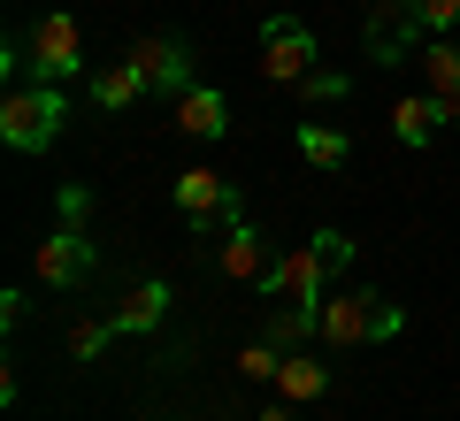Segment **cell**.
Returning <instances> with one entry per match:
<instances>
[{"instance_id":"1","label":"cell","mask_w":460,"mask_h":421,"mask_svg":"<svg viewBox=\"0 0 460 421\" xmlns=\"http://www.w3.org/2000/svg\"><path fill=\"white\" fill-rule=\"evenodd\" d=\"M345 260H353V238H345V230H314L307 245H292V253L269 260L261 292L269 299H292V307H323V276L345 268Z\"/></svg>"},{"instance_id":"2","label":"cell","mask_w":460,"mask_h":421,"mask_svg":"<svg viewBox=\"0 0 460 421\" xmlns=\"http://www.w3.org/2000/svg\"><path fill=\"white\" fill-rule=\"evenodd\" d=\"M62 115H69V100H62V84H16V92L0 100V138L16 153H47L54 138H62Z\"/></svg>"},{"instance_id":"3","label":"cell","mask_w":460,"mask_h":421,"mask_svg":"<svg viewBox=\"0 0 460 421\" xmlns=\"http://www.w3.org/2000/svg\"><path fill=\"white\" fill-rule=\"evenodd\" d=\"M323 338L330 345H384V338H399V307L384 292H338V299H323Z\"/></svg>"},{"instance_id":"4","label":"cell","mask_w":460,"mask_h":421,"mask_svg":"<svg viewBox=\"0 0 460 421\" xmlns=\"http://www.w3.org/2000/svg\"><path fill=\"white\" fill-rule=\"evenodd\" d=\"M31 69H39L47 84L84 77V31H77V16H69V8H47V16L31 23Z\"/></svg>"},{"instance_id":"5","label":"cell","mask_w":460,"mask_h":421,"mask_svg":"<svg viewBox=\"0 0 460 421\" xmlns=\"http://www.w3.org/2000/svg\"><path fill=\"white\" fill-rule=\"evenodd\" d=\"M169 192H177V215H184L192 230H230V223H246V215H238V184L215 177V169H184Z\"/></svg>"},{"instance_id":"6","label":"cell","mask_w":460,"mask_h":421,"mask_svg":"<svg viewBox=\"0 0 460 421\" xmlns=\"http://www.w3.org/2000/svg\"><path fill=\"white\" fill-rule=\"evenodd\" d=\"M93 260H100V245L84 238L77 223H62V230H47V245L31 253V276L47 284V292H77L84 276H93Z\"/></svg>"},{"instance_id":"7","label":"cell","mask_w":460,"mask_h":421,"mask_svg":"<svg viewBox=\"0 0 460 421\" xmlns=\"http://www.w3.org/2000/svg\"><path fill=\"white\" fill-rule=\"evenodd\" d=\"M307 69H314V31L292 23V16H269V31H261V77L269 84H299Z\"/></svg>"},{"instance_id":"8","label":"cell","mask_w":460,"mask_h":421,"mask_svg":"<svg viewBox=\"0 0 460 421\" xmlns=\"http://www.w3.org/2000/svg\"><path fill=\"white\" fill-rule=\"evenodd\" d=\"M131 62H138V77L154 84V92H192V47H184V39H162V31H146V39H131Z\"/></svg>"},{"instance_id":"9","label":"cell","mask_w":460,"mask_h":421,"mask_svg":"<svg viewBox=\"0 0 460 421\" xmlns=\"http://www.w3.org/2000/svg\"><path fill=\"white\" fill-rule=\"evenodd\" d=\"M215 260H223L230 284H261V276H269V245H261V230H253V223H230Z\"/></svg>"},{"instance_id":"10","label":"cell","mask_w":460,"mask_h":421,"mask_svg":"<svg viewBox=\"0 0 460 421\" xmlns=\"http://www.w3.org/2000/svg\"><path fill=\"white\" fill-rule=\"evenodd\" d=\"M177 130H184V138H223V130H230V100L215 92V84L177 92Z\"/></svg>"},{"instance_id":"11","label":"cell","mask_w":460,"mask_h":421,"mask_svg":"<svg viewBox=\"0 0 460 421\" xmlns=\"http://www.w3.org/2000/svg\"><path fill=\"white\" fill-rule=\"evenodd\" d=\"M162 314H169V284H162V276H146V284L123 292V307H115L108 322H115V338H138V329H154Z\"/></svg>"},{"instance_id":"12","label":"cell","mask_w":460,"mask_h":421,"mask_svg":"<svg viewBox=\"0 0 460 421\" xmlns=\"http://www.w3.org/2000/svg\"><path fill=\"white\" fill-rule=\"evenodd\" d=\"M438 123H445V100H438V92H407V100L392 108V138H399V146H429Z\"/></svg>"},{"instance_id":"13","label":"cell","mask_w":460,"mask_h":421,"mask_svg":"<svg viewBox=\"0 0 460 421\" xmlns=\"http://www.w3.org/2000/svg\"><path fill=\"white\" fill-rule=\"evenodd\" d=\"M330 390V368L314 353H284V368H277V399L284 406H307V399H323Z\"/></svg>"},{"instance_id":"14","label":"cell","mask_w":460,"mask_h":421,"mask_svg":"<svg viewBox=\"0 0 460 421\" xmlns=\"http://www.w3.org/2000/svg\"><path fill=\"white\" fill-rule=\"evenodd\" d=\"M414 69H422V84L438 100H460V47L453 39H422V47H414Z\"/></svg>"},{"instance_id":"15","label":"cell","mask_w":460,"mask_h":421,"mask_svg":"<svg viewBox=\"0 0 460 421\" xmlns=\"http://www.w3.org/2000/svg\"><path fill=\"white\" fill-rule=\"evenodd\" d=\"M84 84H93V100H100V108H131L138 92H154V84L138 77V62H131V54H123V62H108V69H93Z\"/></svg>"},{"instance_id":"16","label":"cell","mask_w":460,"mask_h":421,"mask_svg":"<svg viewBox=\"0 0 460 421\" xmlns=\"http://www.w3.org/2000/svg\"><path fill=\"white\" fill-rule=\"evenodd\" d=\"M299 153H307V169H345L353 162V138H345V130H330V123H299Z\"/></svg>"},{"instance_id":"17","label":"cell","mask_w":460,"mask_h":421,"mask_svg":"<svg viewBox=\"0 0 460 421\" xmlns=\"http://www.w3.org/2000/svg\"><path fill=\"white\" fill-rule=\"evenodd\" d=\"M460 23V0H407V31L414 39H438Z\"/></svg>"},{"instance_id":"18","label":"cell","mask_w":460,"mask_h":421,"mask_svg":"<svg viewBox=\"0 0 460 421\" xmlns=\"http://www.w3.org/2000/svg\"><path fill=\"white\" fill-rule=\"evenodd\" d=\"M277 368H284V353L269 338H253L246 353H238V375H253V383H277Z\"/></svg>"},{"instance_id":"19","label":"cell","mask_w":460,"mask_h":421,"mask_svg":"<svg viewBox=\"0 0 460 421\" xmlns=\"http://www.w3.org/2000/svg\"><path fill=\"white\" fill-rule=\"evenodd\" d=\"M115 338V322H69V360H100Z\"/></svg>"},{"instance_id":"20","label":"cell","mask_w":460,"mask_h":421,"mask_svg":"<svg viewBox=\"0 0 460 421\" xmlns=\"http://www.w3.org/2000/svg\"><path fill=\"white\" fill-rule=\"evenodd\" d=\"M338 92H345L338 69H307V77H299V100H314V108H323V100H338Z\"/></svg>"},{"instance_id":"21","label":"cell","mask_w":460,"mask_h":421,"mask_svg":"<svg viewBox=\"0 0 460 421\" xmlns=\"http://www.w3.org/2000/svg\"><path fill=\"white\" fill-rule=\"evenodd\" d=\"M445 130H460V100H445Z\"/></svg>"},{"instance_id":"22","label":"cell","mask_w":460,"mask_h":421,"mask_svg":"<svg viewBox=\"0 0 460 421\" xmlns=\"http://www.w3.org/2000/svg\"><path fill=\"white\" fill-rule=\"evenodd\" d=\"M261 421H292V406H269V414H261Z\"/></svg>"}]
</instances>
